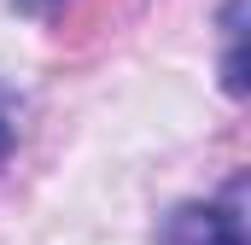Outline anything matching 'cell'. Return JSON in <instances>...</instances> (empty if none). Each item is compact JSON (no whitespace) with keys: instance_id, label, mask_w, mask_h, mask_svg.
Here are the masks:
<instances>
[{"instance_id":"6da1fadb","label":"cell","mask_w":251,"mask_h":245,"mask_svg":"<svg viewBox=\"0 0 251 245\" xmlns=\"http://www.w3.org/2000/svg\"><path fill=\"white\" fill-rule=\"evenodd\" d=\"M158 245H246V228L228 204H181Z\"/></svg>"},{"instance_id":"7a4b0ae2","label":"cell","mask_w":251,"mask_h":245,"mask_svg":"<svg viewBox=\"0 0 251 245\" xmlns=\"http://www.w3.org/2000/svg\"><path fill=\"white\" fill-rule=\"evenodd\" d=\"M12 6H18V12H53L59 0H12Z\"/></svg>"},{"instance_id":"3957f363","label":"cell","mask_w":251,"mask_h":245,"mask_svg":"<svg viewBox=\"0 0 251 245\" xmlns=\"http://www.w3.org/2000/svg\"><path fill=\"white\" fill-rule=\"evenodd\" d=\"M6 152H12V122L0 117V158H6Z\"/></svg>"}]
</instances>
